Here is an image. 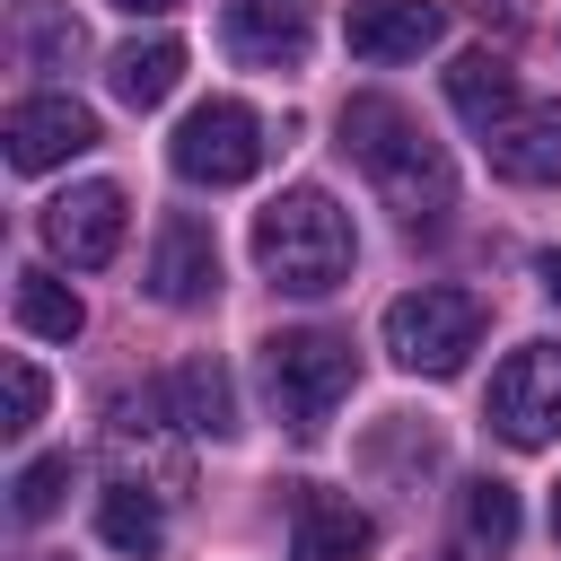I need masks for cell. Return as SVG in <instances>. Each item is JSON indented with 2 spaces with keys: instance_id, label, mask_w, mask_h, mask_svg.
<instances>
[{
  "instance_id": "1",
  "label": "cell",
  "mask_w": 561,
  "mask_h": 561,
  "mask_svg": "<svg viewBox=\"0 0 561 561\" xmlns=\"http://www.w3.org/2000/svg\"><path fill=\"white\" fill-rule=\"evenodd\" d=\"M254 263H263L272 289H289V298H324V289H342L351 263H359L351 210H342L324 184H289L280 202L254 210Z\"/></svg>"
},
{
  "instance_id": "2",
  "label": "cell",
  "mask_w": 561,
  "mask_h": 561,
  "mask_svg": "<svg viewBox=\"0 0 561 561\" xmlns=\"http://www.w3.org/2000/svg\"><path fill=\"white\" fill-rule=\"evenodd\" d=\"M342 149L368 167V184H377L403 219L447 210V158H438V140H430L394 96H351V105H342Z\"/></svg>"
},
{
  "instance_id": "3",
  "label": "cell",
  "mask_w": 561,
  "mask_h": 561,
  "mask_svg": "<svg viewBox=\"0 0 561 561\" xmlns=\"http://www.w3.org/2000/svg\"><path fill=\"white\" fill-rule=\"evenodd\" d=\"M473 342H482V298L473 289H403L386 307V351L412 377H456Z\"/></svg>"
},
{
  "instance_id": "4",
  "label": "cell",
  "mask_w": 561,
  "mask_h": 561,
  "mask_svg": "<svg viewBox=\"0 0 561 561\" xmlns=\"http://www.w3.org/2000/svg\"><path fill=\"white\" fill-rule=\"evenodd\" d=\"M263 386H272V412L289 430H324L333 403L351 394V342L342 333H272L263 342Z\"/></svg>"
},
{
  "instance_id": "5",
  "label": "cell",
  "mask_w": 561,
  "mask_h": 561,
  "mask_svg": "<svg viewBox=\"0 0 561 561\" xmlns=\"http://www.w3.org/2000/svg\"><path fill=\"white\" fill-rule=\"evenodd\" d=\"M167 158H175L184 184H245V175L263 167V114L237 105V96H202V105L175 123Z\"/></svg>"
},
{
  "instance_id": "6",
  "label": "cell",
  "mask_w": 561,
  "mask_h": 561,
  "mask_svg": "<svg viewBox=\"0 0 561 561\" xmlns=\"http://www.w3.org/2000/svg\"><path fill=\"white\" fill-rule=\"evenodd\" d=\"M491 430L508 447L561 438V342H526V351L500 359V377H491Z\"/></svg>"
},
{
  "instance_id": "7",
  "label": "cell",
  "mask_w": 561,
  "mask_h": 561,
  "mask_svg": "<svg viewBox=\"0 0 561 561\" xmlns=\"http://www.w3.org/2000/svg\"><path fill=\"white\" fill-rule=\"evenodd\" d=\"M123 184H70V193H53L44 202V245L61 254V263H79V272H96V263H114V245H123Z\"/></svg>"
},
{
  "instance_id": "8",
  "label": "cell",
  "mask_w": 561,
  "mask_h": 561,
  "mask_svg": "<svg viewBox=\"0 0 561 561\" xmlns=\"http://www.w3.org/2000/svg\"><path fill=\"white\" fill-rule=\"evenodd\" d=\"M79 149H96V114L79 96H26V105H9V167L18 175H44V167H61Z\"/></svg>"
},
{
  "instance_id": "9",
  "label": "cell",
  "mask_w": 561,
  "mask_h": 561,
  "mask_svg": "<svg viewBox=\"0 0 561 561\" xmlns=\"http://www.w3.org/2000/svg\"><path fill=\"white\" fill-rule=\"evenodd\" d=\"M307 35H316L307 0H228V18H219V44H228L245 70H289V61H307Z\"/></svg>"
},
{
  "instance_id": "10",
  "label": "cell",
  "mask_w": 561,
  "mask_h": 561,
  "mask_svg": "<svg viewBox=\"0 0 561 561\" xmlns=\"http://www.w3.org/2000/svg\"><path fill=\"white\" fill-rule=\"evenodd\" d=\"M342 35H351L359 61H421L447 35V9L438 0H351L342 9Z\"/></svg>"
},
{
  "instance_id": "11",
  "label": "cell",
  "mask_w": 561,
  "mask_h": 561,
  "mask_svg": "<svg viewBox=\"0 0 561 561\" xmlns=\"http://www.w3.org/2000/svg\"><path fill=\"white\" fill-rule=\"evenodd\" d=\"M368 543H377L368 508H351V500H333L316 482L289 491V561H359Z\"/></svg>"
},
{
  "instance_id": "12",
  "label": "cell",
  "mask_w": 561,
  "mask_h": 561,
  "mask_svg": "<svg viewBox=\"0 0 561 561\" xmlns=\"http://www.w3.org/2000/svg\"><path fill=\"white\" fill-rule=\"evenodd\" d=\"M482 158L508 184H561V105H517L500 131H482Z\"/></svg>"
},
{
  "instance_id": "13",
  "label": "cell",
  "mask_w": 561,
  "mask_h": 561,
  "mask_svg": "<svg viewBox=\"0 0 561 561\" xmlns=\"http://www.w3.org/2000/svg\"><path fill=\"white\" fill-rule=\"evenodd\" d=\"M149 289H158L167 307H202V298L219 289V245H210V228H202V219H167V228H158Z\"/></svg>"
},
{
  "instance_id": "14",
  "label": "cell",
  "mask_w": 561,
  "mask_h": 561,
  "mask_svg": "<svg viewBox=\"0 0 561 561\" xmlns=\"http://www.w3.org/2000/svg\"><path fill=\"white\" fill-rule=\"evenodd\" d=\"M105 79H114V96H123L131 114H149V105H167V96H175V79H184V44H175V35L123 44V53L105 61Z\"/></svg>"
},
{
  "instance_id": "15",
  "label": "cell",
  "mask_w": 561,
  "mask_h": 561,
  "mask_svg": "<svg viewBox=\"0 0 561 561\" xmlns=\"http://www.w3.org/2000/svg\"><path fill=\"white\" fill-rule=\"evenodd\" d=\"M447 105H456L473 131H500V123L517 114V79H508V61H500V53H456V70H447Z\"/></svg>"
},
{
  "instance_id": "16",
  "label": "cell",
  "mask_w": 561,
  "mask_h": 561,
  "mask_svg": "<svg viewBox=\"0 0 561 561\" xmlns=\"http://www.w3.org/2000/svg\"><path fill=\"white\" fill-rule=\"evenodd\" d=\"M167 403H175V430H202V438H228L237 430V386L219 359H184L167 377Z\"/></svg>"
},
{
  "instance_id": "17",
  "label": "cell",
  "mask_w": 561,
  "mask_h": 561,
  "mask_svg": "<svg viewBox=\"0 0 561 561\" xmlns=\"http://www.w3.org/2000/svg\"><path fill=\"white\" fill-rule=\"evenodd\" d=\"M96 535L123 552V561H158V543H167V517H158V491H140V482H105V500H96Z\"/></svg>"
},
{
  "instance_id": "18",
  "label": "cell",
  "mask_w": 561,
  "mask_h": 561,
  "mask_svg": "<svg viewBox=\"0 0 561 561\" xmlns=\"http://www.w3.org/2000/svg\"><path fill=\"white\" fill-rule=\"evenodd\" d=\"M18 324H26L35 342H70V333L88 324V307H79L70 280H53L44 263H26V272H18Z\"/></svg>"
},
{
  "instance_id": "19",
  "label": "cell",
  "mask_w": 561,
  "mask_h": 561,
  "mask_svg": "<svg viewBox=\"0 0 561 561\" xmlns=\"http://www.w3.org/2000/svg\"><path fill=\"white\" fill-rule=\"evenodd\" d=\"M465 543H482V552L517 543V491L508 482H465Z\"/></svg>"
},
{
  "instance_id": "20",
  "label": "cell",
  "mask_w": 561,
  "mask_h": 561,
  "mask_svg": "<svg viewBox=\"0 0 561 561\" xmlns=\"http://www.w3.org/2000/svg\"><path fill=\"white\" fill-rule=\"evenodd\" d=\"M61 491H70V456H35V465H18V482H9V508L35 526V517H53V508H61Z\"/></svg>"
},
{
  "instance_id": "21",
  "label": "cell",
  "mask_w": 561,
  "mask_h": 561,
  "mask_svg": "<svg viewBox=\"0 0 561 561\" xmlns=\"http://www.w3.org/2000/svg\"><path fill=\"white\" fill-rule=\"evenodd\" d=\"M35 412H44V377H35V359H9V438H26L35 430Z\"/></svg>"
},
{
  "instance_id": "22",
  "label": "cell",
  "mask_w": 561,
  "mask_h": 561,
  "mask_svg": "<svg viewBox=\"0 0 561 561\" xmlns=\"http://www.w3.org/2000/svg\"><path fill=\"white\" fill-rule=\"evenodd\" d=\"M35 53H44V61H61V53L79 61V26H61V18H44V26H35Z\"/></svg>"
},
{
  "instance_id": "23",
  "label": "cell",
  "mask_w": 561,
  "mask_h": 561,
  "mask_svg": "<svg viewBox=\"0 0 561 561\" xmlns=\"http://www.w3.org/2000/svg\"><path fill=\"white\" fill-rule=\"evenodd\" d=\"M535 280H543V298H561V245H543V254H535Z\"/></svg>"
},
{
  "instance_id": "24",
  "label": "cell",
  "mask_w": 561,
  "mask_h": 561,
  "mask_svg": "<svg viewBox=\"0 0 561 561\" xmlns=\"http://www.w3.org/2000/svg\"><path fill=\"white\" fill-rule=\"evenodd\" d=\"M114 9H131V18H167L175 0H114Z\"/></svg>"
},
{
  "instance_id": "25",
  "label": "cell",
  "mask_w": 561,
  "mask_h": 561,
  "mask_svg": "<svg viewBox=\"0 0 561 561\" xmlns=\"http://www.w3.org/2000/svg\"><path fill=\"white\" fill-rule=\"evenodd\" d=\"M552 535H561V482H552Z\"/></svg>"
}]
</instances>
